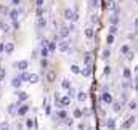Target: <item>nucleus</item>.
Listing matches in <instances>:
<instances>
[{
  "label": "nucleus",
  "mask_w": 138,
  "mask_h": 130,
  "mask_svg": "<svg viewBox=\"0 0 138 130\" xmlns=\"http://www.w3.org/2000/svg\"><path fill=\"white\" fill-rule=\"evenodd\" d=\"M56 48H58L59 51L66 53V51L69 50V42H68V40H59V42H58V45H56Z\"/></svg>",
  "instance_id": "obj_1"
},
{
  "label": "nucleus",
  "mask_w": 138,
  "mask_h": 130,
  "mask_svg": "<svg viewBox=\"0 0 138 130\" xmlns=\"http://www.w3.org/2000/svg\"><path fill=\"white\" fill-rule=\"evenodd\" d=\"M71 104V98L66 95L63 98H59V101H58V108H66V106H69Z\"/></svg>",
  "instance_id": "obj_2"
},
{
  "label": "nucleus",
  "mask_w": 138,
  "mask_h": 130,
  "mask_svg": "<svg viewBox=\"0 0 138 130\" xmlns=\"http://www.w3.org/2000/svg\"><path fill=\"white\" fill-rule=\"evenodd\" d=\"M101 101L104 104H111L112 103V95L109 92H103V95H101Z\"/></svg>",
  "instance_id": "obj_3"
},
{
  "label": "nucleus",
  "mask_w": 138,
  "mask_h": 130,
  "mask_svg": "<svg viewBox=\"0 0 138 130\" xmlns=\"http://www.w3.org/2000/svg\"><path fill=\"white\" fill-rule=\"evenodd\" d=\"M13 66L16 68V69H19V71H26L27 69V66H29V63L26 61V60H23V61H16Z\"/></svg>",
  "instance_id": "obj_4"
},
{
  "label": "nucleus",
  "mask_w": 138,
  "mask_h": 130,
  "mask_svg": "<svg viewBox=\"0 0 138 130\" xmlns=\"http://www.w3.org/2000/svg\"><path fill=\"white\" fill-rule=\"evenodd\" d=\"M114 11H116V13L109 16V23H111V26H117V23H119V15H117L119 13V8H116Z\"/></svg>",
  "instance_id": "obj_5"
},
{
  "label": "nucleus",
  "mask_w": 138,
  "mask_h": 130,
  "mask_svg": "<svg viewBox=\"0 0 138 130\" xmlns=\"http://www.w3.org/2000/svg\"><path fill=\"white\" fill-rule=\"evenodd\" d=\"M68 35H69V27L61 26V27H59V32H58V37L59 39H66Z\"/></svg>",
  "instance_id": "obj_6"
},
{
  "label": "nucleus",
  "mask_w": 138,
  "mask_h": 130,
  "mask_svg": "<svg viewBox=\"0 0 138 130\" xmlns=\"http://www.w3.org/2000/svg\"><path fill=\"white\" fill-rule=\"evenodd\" d=\"M27 111H29V106L27 104H19V108L16 109V114L18 116H26Z\"/></svg>",
  "instance_id": "obj_7"
},
{
  "label": "nucleus",
  "mask_w": 138,
  "mask_h": 130,
  "mask_svg": "<svg viewBox=\"0 0 138 130\" xmlns=\"http://www.w3.org/2000/svg\"><path fill=\"white\" fill-rule=\"evenodd\" d=\"M13 50H15V45L11 44V42L3 44V51L7 53V55H11V53H13Z\"/></svg>",
  "instance_id": "obj_8"
},
{
  "label": "nucleus",
  "mask_w": 138,
  "mask_h": 130,
  "mask_svg": "<svg viewBox=\"0 0 138 130\" xmlns=\"http://www.w3.org/2000/svg\"><path fill=\"white\" fill-rule=\"evenodd\" d=\"M80 74L83 75V77H88V75L92 74V64H85V68L80 69Z\"/></svg>",
  "instance_id": "obj_9"
},
{
  "label": "nucleus",
  "mask_w": 138,
  "mask_h": 130,
  "mask_svg": "<svg viewBox=\"0 0 138 130\" xmlns=\"http://www.w3.org/2000/svg\"><path fill=\"white\" fill-rule=\"evenodd\" d=\"M63 15H64V19H74V10H71V8H66L63 11Z\"/></svg>",
  "instance_id": "obj_10"
},
{
  "label": "nucleus",
  "mask_w": 138,
  "mask_h": 130,
  "mask_svg": "<svg viewBox=\"0 0 138 130\" xmlns=\"http://www.w3.org/2000/svg\"><path fill=\"white\" fill-rule=\"evenodd\" d=\"M35 26H37L39 29L45 27V26H47V19H45V16H40V18H37V21H35Z\"/></svg>",
  "instance_id": "obj_11"
},
{
  "label": "nucleus",
  "mask_w": 138,
  "mask_h": 130,
  "mask_svg": "<svg viewBox=\"0 0 138 130\" xmlns=\"http://www.w3.org/2000/svg\"><path fill=\"white\" fill-rule=\"evenodd\" d=\"M133 124H135V116H132V117H129V119L122 124V128H130Z\"/></svg>",
  "instance_id": "obj_12"
},
{
  "label": "nucleus",
  "mask_w": 138,
  "mask_h": 130,
  "mask_svg": "<svg viewBox=\"0 0 138 130\" xmlns=\"http://www.w3.org/2000/svg\"><path fill=\"white\" fill-rule=\"evenodd\" d=\"M39 55L42 56V58H47L50 55V51H48V48H47V45H40V51H39Z\"/></svg>",
  "instance_id": "obj_13"
},
{
  "label": "nucleus",
  "mask_w": 138,
  "mask_h": 130,
  "mask_svg": "<svg viewBox=\"0 0 138 130\" xmlns=\"http://www.w3.org/2000/svg\"><path fill=\"white\" fill-rule=\"evenodd\" d=\"M104 8H106V10H116L117 5H116V2H114V0H108V2L104 3Z\"/></svg>",
  "instance_id": "obj_14"
},
{
  "label": "nucleus",
  "mask_w": 138,
  "mask_h": 130,
  "mask_svg": "<svg viewBox=\"0 0 138 130\" xmlns=\"http://www.w3.org/2000/svg\"><path fill=\"white\" fill-rule=\"evenodd\" d=\"M40 79H39V75L37 74H29V77H27V82H31V84H37Z\"/></svg>",
  "instance_id": "obj_15"
},
{
  "label": "nucleus",
  "mask_w": 138,
  "mask_h": 130,
  "mask_svg": "<svg viewBox=\"0 0 138 130\" xmlns=\"http://www.w3.org/2000/svg\"><path fill=\"white\" fill-rule=\"evenodd\" d=\"M87 98H88V95H87L85 92H79V93H77V100H79L80 103H83V101H87Z\"/></svg>",
  "instance_id": "obj_16"
},
{
  "label": "nucleus",
  "mask_w": 138,
  "mask_h": 130,
  "mask_svg": "<svg viewBox=\"0 0 138 130\" xmlns=\"http://www.w3.org/2000/svg\"><path fill=\"white\" fill-rule=\"evenodd\" d=\"M106 127L109 130H116V121H114V119H108L106 121Z\"/></svg>",
  "instance_id": "obj_17"
},
{
  "label": "nucleus",
  "mask_w": 138,
  "mask_h": 130,
  "mask_svg": "<svg viewBox=\"0 0 138 130\" xmlns=\"http://www.w3.org/2000/svg\"><path fill=\"white\" fill-rule=\"evenodd\" d=\"M21 84H23V80H21L19 77H15L13 80H11V85H13L15 88H19V87H21Z\"/></svg>",
  "instance_id": "obj_18"
},
{
  "label": "nucleus",
  "mask_w": 138,
  "mask_h": 130,
  "mask_svg": "<svg viewBox=\"0 0 138 130\" xmlns=\"http://www.w3.org/2000/svg\"><path fill=\"white\" fill-rule=\"evenodd\" d=\"M93 35H95L93 27H87V29H85V37H88V39H93Z\"/></svg>",
  "instance_id": "obj_19"
},
{
  "label": "nucleus",
  "mask_w": 138,
  "mask_h": 130,
  "mask_svg": "<svg viewBox=\"0 0 138 130\" xmlns=\"http://www.w3.org/2000/svg\"><path fill=\"white\" fill-rule=\"evenodd\" d=\"M55 77H56V74L53 72V71H48V72H47V80L48 82H55Z\"/></svg>",
  "instance_id": "obj_20"
},
{
  "label": "nucleus",
  "mask_w": 138,
  "mask_h": 130,
  "mask_svg": "<svg viewBox=\"0 0 138 130\" xmlns=\"http://www.w3.org/2000/svg\"><path fill=\"white\" fill-rule=\"evenodd\" d=\"M72 116L76 117V119H82V117H83V114H82V109H79V108H77V109H74Z\"/></svg>",
  "instance_id": "obj_21"
},
{
  "label": "nucleus",
  "mask_w": 138,
  "mask_h": 130,
  "mask_svg": "<svg viewBox=\"0 0 138 130\" xmlns=\"http://www.w3.org/2000/svg\"><path fill=\"white\" fill-rule=\"evenodd\" d=\"M83 63L92 64V53H85V55H83Z\"/></svg>",
  "instance_id": "obj_22"
},
{
  "label": "nucleus",
  "mask_w": 138,
  "mask_h": 130,
  "mask_svg": "<svg viewBox=\"0 0 138 130\" xmlns=\"http://www.w3.org/2000/svg\"><path fill=\"white\" fill-rule=\"evenodd\" d=\"M61 87L66 88V90H68V88H71V82H69V79H63V80H61Z\"/></svg>",
  "instance_id": "obj_23"
},
{
  "label": "nucleus",
  "mask_w": 138,
  "mask_h": 130,
  "mask_svg": "<svg viewBox=\"0 0 138 130\" xmlns=\"http://www.w3.org/2000/svg\"><path fill=\"white\" fill-rule=\"evenodd\" d=\"M18 15H19V10H11L10 11V18H11V19H18Z\"/></svg>",
  "instance_id": "obj_24"
},
{
  "label": "nucleus",
  "mask_w": 138,
  "mask_h": 130,
  "mask_svg": "<svg viewBox=\"0 0 138 130\" xmlns=\"http://www.w3.org/2000/svg\"><path fill=\"white\" fill-rule=\"evenodd\" d=\"M47 48H48V51H55L56 50V42H50V44H47Z\"/></svg>",
  "instance_id": "obj_25"
},
{
  "label": "nucleus",
  "mask_w": 138,
  "mask_h": 130,
  "mask_svg": "<svg viewBox=\"0 0 138 130\" xmlns=\"http://www.w3.org/2000/svg\"><path fill=\"white\" fill-rule=\"evenodd\" d=\"M18 98H19V101H26V100H27V93H24V92H18Z\"/></svg>",
  "instance_id": "obj_26"
},
{
  "label": "nucleus",
  "mask_w": 138,
  "mask_h": 130,
  "mask_svg": "<svg viewBox=\"0 0 138 130\" xmlns=\"http://www.w3.org/2000/svg\"><path fill=\"white\" fill-rule=\"evenodd\" d=\"M71 72L72 74H80V68L77 66V64H72V66H71Z\"/></svg>",
  "instance_id": "obj_27"
},
{
  "label": "nucleus",
  "mask_w": 138,
  "mask_h": 130,
  "mask_svg": "<svg viewBox=\"0 0 138 130\" xmlns=\"http://www.w3.org/2000/svg\"><path fill=\"white\" fill-rule=\"evenodd\" d=\"M66 117H68V113H66L64 109H63V111H59V113H58V119H59V121H64Z\"/></svg>",
  "instance_id": "obj_28"
},
{
  "label": "nucleus",
  "mask_w": 138,
  "mask_h": 130,
  "mask_svg": "<svg viewBox=\"0 0 138 130\" xmlns=\"http://www.w3.org/2000/svg\"><path fill=\"white\" fill-rule=\"evenodd\" d=\"M124 79H125V80H130V79H132V74H130V69H127V68H125V69H124Z\"/></svg>",
  "instance_id": "obj_29"
},
{
  "label": "nucleus",
  "mask_w": 138,
  "mask_h": 130,
  "mask_svg": "<svg viewBox=\"0 0 138 130\" xmlns=\"http://www.w3.org/2000/svg\"><path fill=\"white\" fill-rule=\"evenodd\" d=\"M121 53H122V55L130 53V47H129V45H122V47H121Z\"/></svg>",
  "instance_id": "obj_30"
},
{
  "label": "nucleus",
  "mask_w": 138,
  "mask_h": 130,
  "mask_svg": "<svg viewBox=\"0 0 138 130\" xmlns=\"http://www.w3.org/2000/svg\"><path fill=\"white\" fill-rule=\"evenodd\" d=\"M35 15H37V18L44 16V15H45V10H44V7H37V11H35Z\"/></svg>",
  "instance_id": "obj_31"
},
{
  "label": "nucleus",
  "mask_w": 138,
  "mask_h": 130,
  "mask_svg": "<svg viewBox=\"0 0 138 130\" xmlns=\"http://www.w3.org/2000/svg\"><path fill=\"white\" fill-rule=\"evenodd\" d=\"M106 44H108V45H112V44H114V35H112V34H108V37H106Z\"/></svg>",
  "instance_id": "obj_32"
},
{
  "label": "nucleus",
  "mask_w": 138,
  "mask_h": 130,
  "mask_svg": "<svg viewBox=\"0 0 138 130\" xmlns=\"http://www.w3.org/2000/svg\"><path fill=\"white\" fill-rule=\"evenodd\" d=\"M47 66H48V61H47V58H42V61H40V68H42V69H47Z\"/></svg>",
  "instance_id": "obj_33"
},
{
  "label": "nucleus",
  "mask_w": 138,
  "mask_h": 130,
  "mask_svg": "<svg viewBox=\"0 0 138 130\" xmlns=\"http://www.w3.org/2000/svg\"><path fill=\"white\" fill-rule=\"evenodd\" d=\"M34 125H35L34 119H27V121H26V127H27V128H32Z\"/></svg>",
  "instance_id": "obj_34"
},
{
  "label": "nucleus",
  "mask_w": 138,
  "mask_h": 130,
  "mask_svg": "<svg viewBox=\"0 0 138 130\" xmlns=\"http://www.w3.org/2000/svg\"><path fill=\"white\" fill-rule=\"evenodd\" d=\"M109 55H111V51H109V50H104L103 55H101V58H103V60H108V58H109Z\"/></svg>",
  "instance_id": "obj_35"
},
{
  "label": "nucleus",
  "mask_w": 138,
  "mask_h": 130,
  "mask_svg": "<svg viewBox=\"0 0 138 130\" xmlns=\"http://www.w3.org/2000/svg\"><path fill=\"white\" fill-rule=\"evenodd\" d=\"M0 29L3 32H10V26H7V24H0Z\"/></svg>",
  "instance_id": "obj_36"
},
{
  "label": "nucleus",
  "mask_w": 138,
  "mask_h": 130,
  "mask_svg": "<svg viewBox=\"0 0 138 130\" xmlns=\"http://www.w3.org/2000/svg\"><path fill=\"white\" fill-rule=\"evenodd\" d=\"M121 108H122L121 103H114V111H116V113H119V111H121Z\"/></svg>",
  "instance_id": "obj_37"
},
{
  "label": "nucleus",
  "mask_w": 138,
  "mask_h": 130,
  "mask_svg": "<svg viewBox=\"0 0 138 130\" xmlns=\"http://www.w3.org/2000/svg\"><path fill=\"white\" fill-rule=\"evenodd\" d=\"M5 74H7V72H5V69L0 68V82H2V80L5 79Z\"/></svg>",
  "instance_id": "obj_38"
},
{
  "label": "nucleus",
  "mask_w": 138,
  "mask_h": 130,
  "mask_svg": "<svg viewBox=\"0 0 138 130\" xmlns=\"http://www.w3.org/2000/svg\"><path fill=\"white\" fill-rule=\"evenodd\" d=\"M116 32H117V26H111V27H109V34H112V35H114Z\"/></svg>",
  "instance_id": "obj_39"
},
{
  "label": "nucleus",
  "mask_w": 138,
  "mask_h": 130,
  "mask_svg": "<svg viewBox=\"0 0 138 130\" xmlns=\"http://www.w3.org/2000/svg\"><path fill=\"white\" fill-rule=\"evenodd\" d=\"M0 130H8V124L7 122H2V124H0Z\"/></svg>",
  "instance_id": "obj_40"
},
{
  "label": "nucleus",
  "mask_w": 138,
  "mask_h": 130,
  "mask_svg": "<svg viewBox=\"0 0 138 130\" xmlns=\"http://www.w3.org/2000/svg\"><path fill=\"white\" fill-rule=\"evenodd\" d=\"M13 29H16V31L19 29V21H18V19H15V21H13Z\"/></svg>",
  "instance_id": "obj_41"
},
{
  "label": "nucleus",
  "mask_w": 138,
  "mask_h": 130,
  "mask_svg": "<svg viewBox=\"0 0 138 130\" xmlns=\"http://www.w3.org/2000/svg\"><path fill=\"white\" fill-rule=\"evenodd\" d=\"M129 108H130V109H136V103H135V101H130V103H129Z\"/></svg>",
  "instance_id": "obj_42"
},
{
  "label": "nucleus",
  "mask_w": 138,
  "mask_h": 130,
  "mask_svg": "<svg viewBox=\"0 0 138 130\" xmlns=\"http://www.w3.org/2000/svg\"><path fill=\"white\" fill-rule=\"evenodd\" d=\"M64 124H66V125H72V119H68V117H66V119H64Z\"/></svg>",
  "instance_id": "obj_43"
},
{
  "label": "nucleus",
  "mask_w": 138,
  "mask_h": 130,
  "mask_svg": "<svg viewBox=\"0 0 138 130\" xmlns=\"http://www.w3.org/2000/svg\"><path fill=\"white\" fill-rule=\"evenodd\" d=\"M98 5V0H90V7H97Z\"/></svg>",
  "instance_id": "obj_44"
},
{
  "label": "nucleus",
  "mask_w": 138,
  "mask_h": 130,
  "mask_svg": "<svg viewBox=\"0 0 138 130\" xmlns=\"http://www.w3.org/2000/svg\"><path fill=\"white\" fill-rule=\"evenodd\" d=\"M127 98H129V93L124 92V93H122V100H124V101H127Z\"/></svg>",
  "instance_id": "obj_45"
},
{
  "label": "nucleus",
  "mask_w": 138,
  "mask_h": 130,
  "mask_svg": "<svg viewBox=\"0 0 138 130\" xmlns=\"http://www.w3.org/2000/svg\"><path fill=\"white\" fill-rule=\"evenodd\" d=\"M35 3H37V7H44V0H35Z\"/></svg>",
  "instance_id": "obj_46"
},
{
  "label": "nucleus",
  "mask_w": 138,
  "mask_h": 130,
  "mask_svg": "<svg viewBox=\"0 0 138 130\" xmlns=\"http://www.w3.org/2000/svg\"><path fill=\"white\" fill-rule=\"evenodd\" d=\"M130 85H132V84H130V80H125V82H124V88H129Z\"/></svg>",
  "instance_id": "obj_47"
},
{
  "label": "nucleus",
  "mask_w": 138,
  "mask_h": 130,
  "mask_svg": "<svg viewBox=\"0 0 138 130\" xmlns=\"http://www.w3.org/2000/svg\"><path fill=\"white\" fill-rule=\"evenodd\" d=\"M109 72H111V68L106 66V68H104V74H109Z\"/></svg>",
  "instance_id": "obj_48"
},
{
  "label": "nucleus",
  "mask_w": 138,
  "mask_h": 130,
  "mask_svg": "<svg viewBox=\"0 0 138 130\" xmlns=\"http://www.w3.org/2000/svg\"><path fill=\"white\" fill-rule=\"evenodd\" d=\"M19 2H21V0H11V3H13V5H19Z\"/></svg>",
  "instance_id": "obj_49"
},
{
  "label": "nucleus",
  "mask_w": 138,
  "mask_h": 130,
  "mask_svg": "<svg viewBox=\"0 0 138 130\" xmlns=\"http://www.w3.org/2000/svg\"><path fill=\"white\" fill-rule=\"evenodd\" d=\"M135 90L138 92V82H135Z\"/></svg>",
  "instance_id": "obj_50"
},
{
  "label": "nucleus",
  "mask_w": 138,
  "mask_h": 130,
  "mask_svg": "<svg viewBox=\"0 0 138 130\" xmlns=\"http://www.w3.org/2000/svg\"><path fill=\"white\" fill-rule=\"evenodd\" d=\"M135 27H138V18L135 19Z\"/></svg>",
  "instance_id": "obj_51"
},
{
  "label": "nucleus",
  "mask_w": 138,
  "mask_h": 130,
  "mask_svg": "<svg viewBox=\"0 0 138 130\" xmlns=\"http://www.w3.org/2000/svg\"><path fill=\"white\" fill-rule=\"evenodd\" d=\"M0 51H3V44H0Z\"/></svg>",
  "instance_id": "obj_52"
},
{
  "label": "nucleus",
  "mask_w": 138,
  "mask_h": 130,
  "mask_svg": "<svg viewBox=\"0 0 138 130\" xmlns=\"http://www.w3.org/2000/svg\"><path fill=\"white\" fill-rule=\"evenodd\" d=\"M136 71H138V66H136Z\"/></svg>",
  "instance_id": "obj_53"
},
{
  "label": "nucleus",
  "mask_w": 138,
  "mask_h": 130,
  "mask_svg": "<svg viewBox=\"0 0 138 130\" xmlns=\"http://www.w3.org/2000/svg\"><path fill=\"white\" fill-rule=\"evenodd\" d=\"M0 10H2V7H0Z\"/></svg>",
  "instance_id": "obj_54"
},
{
  "label": "nucleus",
  "mask_w": 138,
  "mask_h": 130,
  "mask_svg": "<svg viewBox=\"0 0 138 130\" xmlns=\"http://www.w3.org/2000/svg\"><path fill=\"white\" fill-rule=\"evenodd\" d=\"M136 2H138V0H136Z\"/></svg>",
  "instance_id": "obj_55"
}]
</instances>
